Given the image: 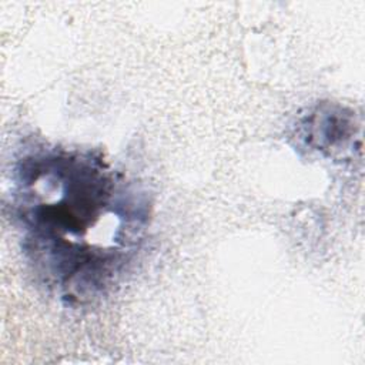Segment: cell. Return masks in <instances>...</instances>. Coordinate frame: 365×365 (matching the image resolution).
I'll list each match as a JSON object with an SVG mask.
<instances>
[{"mask_svg":"<svg viewBox=\"0 0 365 365\" xmlns=\"http://www.w3.org/2000/svg\"><path fill=\"white\" fill-rule=\"evenodd\" d=\"M14 197L34 264L51 285L77 295L106 284L147 217L131 187L101 160L81 154L26 157Z\"/></svg>","mask_w":365,"mask_h":365,"instance_id":"1","label":"cell"}]
</instances>
